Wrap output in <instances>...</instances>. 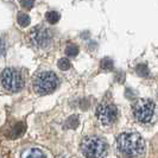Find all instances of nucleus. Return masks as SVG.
<instances>
[{"mask_svg":"<svg viewBox=\"0 0 158 158\" xmlns=\"http://www.w3.org/2000/svg\"><path fill=\"white\" fill-rule=\"evenodd\" d=\"M117 149L125 158H140L145 153V142L139 133L125 132L118 137Z\"/></svg>","mask_w":158,"mask_h":158,"instance_id":"obj_1","label":"nucleus"},{"mask_svg":"<svg viewBox=\"0 0 158 158\" xmlns=\"http://www.w3.org/2000/svg\"><path fill=\"white\" fill-rule=\"evenodd\" d=\"M107 143L96 135L86 137L81 144V151L87 158H103L107 153Z\"/></svg>","mask_w":158,"mask_h":158,"instance_id":"obj_2","label":"nucleus"},{"mask_svg":"<svg viewBox=\"0 0 158 158\" xmlns=\"http://www.w3.org/2000/svg\"><path fill=\"white\" fill-rule=\"evenodd\" d=\"M58 86V79L54 73L44 71L38 74L33 80V89L38 94H49L54 92Z\"/></svg>","mask_w":158,"mask_h":158,"instance_id":"obj_3","label":"nucleus"},{"mask_svg":"<svg viewBox=\"0 0 158 158\" xmlns=\"http://www.w3.org/2000/svg\"><path fill=\"white\" fill-rule=\"evenodd\" d=\"M1 85L8 92L16 93L24 87V77L15 68H6L1 73Z\"/></svg>","mask_w":158,"mask_h":158,"instance_id":"obj_4","label":"nucleus"},{"mask_svg":"<svg viewBox=\"0 0 158 158\" xmlns=\"http://www.w3.org/2000/svg\"><path fill=\"white\" fill-rule=\"evenodd\" d=\"M155 108L156 106L150 99H140L133 106V114L139 123L148 124L153 118Z\"/></svg>","mask_w":158,"mask_h":158,"instance_id":"obj_5","label":"nucleus"},{"mask_svg":"<svg viewBox=\"0 0 158 158\" xmlns=\"http://www.w3.org/2000/svg\"><path fill=\"white\" fill-rule=\"evenodd\" d=\"M96 115H98V119L100 120V123L102 125H111V124H113L117 120L118 108L113 103H108V102L101 103L98 107Z\"/></svg>","mask_w":158,"mask_h":158,"instance_id":"obj_6","label":"nucleus"},{"mask_svg":"<svg viewBox=\"0 0 158 158\" xmlns=\"http://www.w3.org/2000/svg\"><path fill=\"white\" fill-rule=\"evenodd\" d=\"M51 38H52L51 31L44 26L33 27L32 31L30 32V42L35 47L47 48L50 44Z\"/></svg>","mask_w":158,"mask_h":158,"instance_id":"obj_7","label":"nucleus"},{"mask_svg":"<svg viewBox=\"0 0 158 158\" xmlns=\"http://www.w3.org/2000/svg\"><path fill=\"white\" fill-rule=\"evenodd\" d=\"M22 158H47L44 152H42L38 149H30V150L25 151L23 155H22Z\"/></svg>","mask_w":158,"mask_h":158,"instance_id":"obj_8","label":"nucleus"},{"mask_svg":"<svg viewBox=\"0 0 158 158\" xmlns=\"http://www.w3.org/2000/svg\"><path fill=\"white\" fill-rule=\"evenodd\" d=\"M45 18H47V20L50 24H55L60 19V13L56 12V11H49V12L45 13Z\"/></svg>","mask_w":158,"mask_h":158,"instance_id":"obj_9","label":"nucleus"},{"mask_svg":"<svg viewBox=\"0 0 158 158\" xmlns=\"http://www.w3.org/2000/svg\"><path fill=\"white\" fill-rule=\"evenodd\" d=\"M135 71L139 76H143V77H148L150 75V71H149V68L146 64H138L135 68Z\"/></svg>","mask_w":158,"mask_h":158,"instance_id":"obj_10","label":"nucleus"},{"mask_svg":"<svg viewBox=\"0 0 158 158\" xmlns=\"http://www.w3.org/2000/svg\"><path fill=\"white\" fill-rule=\"evenodd\" d=\"M17 22H18V24L20 26L26 27L30 24V17L27 16V15H25V13H19L18 17H17Z\"/></svg>","mask_w":158,"mask_h":158,"instance_id":"obj_11","label":"nucleus"},{"mask_svg":"<svg viewBox=\"0 0 158 158\" xmlns=\"http://www.w3.org/2000/svg\"><path fill=\"white\" fill-rule=\"evenodd\" d=\"M24 131H25V126L23 125V123H19V124H17L16 126L13 127V130H12V137L13 138H16V137H19V135H22L24 133Z\"/></svg>","mask_w":158,"mask_h":158,"instance_id":"obj_12","label":"nucleus"},{"mask_svg":"<svg viewBox=\"0 0 158 158\" xmlns=\"http://www.w3.org/2000/svg\"><path fill=\"white\" fill-rule=\"evenodd\" d=\"M57 65H58V68H60L61 70H68L71 67V63L69 62L68 58H61V60L58 61Z\"/></svg>","mask_w":158,"mask_h":158,"instance_id":"obj_13","label":"nucleus"},{"mask_svg":"<svg viewBox=\"0 0 158 158\" xmlns=\"http://www.w3.org/2000/svg\"><path fill=\"white\" fill-rule=\"evenodd\" d=\"M77 54H79V48L76 45H69L65 49V55L68 57H75Z\"/></svg>","mask_w":158,"mask_h":158,"instance_id":"obj_14","label":"nucleus"},{"mask_svg":"<svg viewBox=\"0 0 158 158\" xmlns=\"http://www.w3.org/2000/svg\"><path fill=\"white\" fill-rule=\"evenodd\" d=\"M101 68L103 70H111L113 68V61H112L110 57H106L101 61Z\"/></svg>","mask_w":158,"mask_h":158,"instance_id":"obj_15","label":"nucleus"},{"mask_svg":"<svg viewBox=\"0 0 158 158\" xmlns=\"http://www.w3.org/2000/svg\"><path fill=\"white\" fill-rule=\"evenodd\" d=\"M77 124H79V118H77V117H71V118H69L68 121H67V126L70 127V128L76 127Z\"/></svg>","mask_w":158,"mask_h":158,"instance_id":"obj_16","label":"nucleus"},{"mask_svg":"<svg viewBox=\"0 0 158 158\" xmlns=\"http://www.w3.org/2000/svg\"><path fill=\"white\" fill-rule=\"evenodd\" d=\"M4 54H5V42L0 37V56H2Z\"/></svg>","mask_w":158,"mask_h":158,"instance_id":"obj_17","label":"nucleus"},{"mask_svg":"<svg viewBox=\"0 0 158 158\" xmlns=\"http://www.w3.org/2000/svg\"><path fill=\"white\" fill-rule=\"evenodd\" d=\"M22 5L26 8H31L33 6V1H22Z\"/></svg>","mask_w":158,"mask_h":158,"instance_id":"obj_18","label":"nucleus"}]
</instances>
